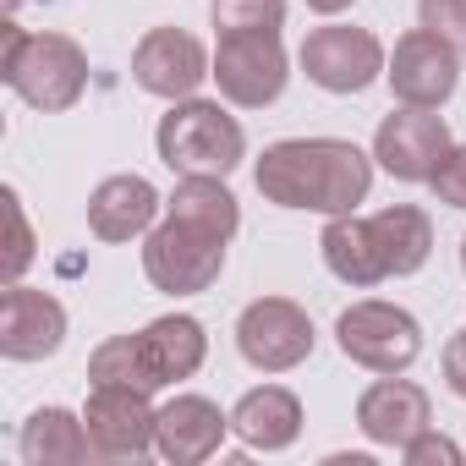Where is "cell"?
<instances>
[{
  "label": "cell",
  "mask_w": 466,
  "mask_h": 466,
  "mask_svg": "<svg viewBox=\"0 0 466 466\" xmlns=\"http://www.w3.org/2000/svg\"><path fill=\"white\" fill-rule=\"evenodd\" d=\"M253 181L280 208L313 214H357L373 187V154L346 137H280L253 165Z\"/></svg>",
  "instance_id": "6da1fadb"
},
{
  "label": "cell",
  "mask_w": 466,
  "mask_h": 466,
  "mask_svg": "<svg viewBox=\"0 0 466 466\" xmlns=\"http://www.w3.org/2000/svg\"><path fill=\"white\" fill-rule=\"evenodd\" d=\"M154 148H159L165 170H176V176H230L248 159V132L230 110H219V99L192 94L159 116Z\"/></svg>",
  "instance_id": "7a4b0ae2"
},
{
  "label": "cell",
  "mask_w": 466,
  "mask_h": 466,
  "mask_svg": "<svg viewBox=\"0 0 466 466\" xmlns=\"http://www.w3.org/2000/svg\"><path fill=\"white\" fill-rule=\"evenodd\" d=\"M0 77H6L34 110L61 116L83 99L88 88V56L72 34H28L6 23V56H0Z\"/></svg>",
  "instance_id": "3957f363"
},
{
  "label": "cell",
  "mask_w": 466,
  "mask_h": 466,
  "mask_svg": "<svg viewBox=\"0 0 466 466\" xmlns=\"http://www.w3.org/2000/svg\"><path fill=\"white\" fill-rule=\"evenodd\" d=\"M225 237H214V230L203 225H187L176 214H165L148 237H143V275L154 291L165 297H198L219 280L225 269Z\"/></svg>",
  "instance_id": "277c9868"
},
{
  "label": "cell",
  "mask_w": 466,
  "mask_h": 466,
  "mask_svg": "<svg viewBox=\"0 0 466 466\" xmlns=\"http://www.w3.org/2000/svg\"><path fill=\"white\" fill-rule=\"evenodd\" d=\"M335 346L346 362H357L368 373H406L422 357V324L406 308L368 297L335 319Z\"/></svg>",
  "instance_id": "5b68a950"
},
{
  "label": "cell",
  "mask_w": 466,
  "mask_h": 466,
  "mask_svg": "<svg viewBox=\"0 0 466 466\" xmlns=\"http://www.w3.org/2000/svg\"><path fill=\"white\" fill-rule=\"evenodd\" d=\"M297 61H302L308 83L324 88V94H362V88H368L373 77H384V66H390L384 45H379L368 28H351V23H324V28H313V34L302 39Z\"/></svg>",
  "instance_id": "8992f818"
},
{
  "label": "cell",
  "mask_w": 466,
  "mask_h": 466,
  "mask_svg": "<svg viewBox=\"0 0 466 466\" xmlns=\"http://www.w3.org/2000/svg\"><path fill=\"white\" fill-rule=\"evenodd\" d=\"M313 340H319L313 319L291 297H258L237 319V351L258 373H291V368H302L313 357Z\"/></svg>",
  "instance_id": "52a82bcc"
},
{
  "label": "cell",
  "mask_w": 466,
  "mask_h": 466,
  "mask_svg": "<svg viewBox=\"0 0 466 466\" xmlns=\"http://www.w3.org/2000/svg\"><path fill=\"white\" fill-rule=\"evenodd\" d=\"M286 45L280 34H219V50H214V83L230 105L242 110H264L286 94Z\"/></svg>",
  "instance_id": "ba28073f"
},
{
  "label": "cell",
  "mask_w": 466,
  "mask_h": 466,
  "mask_svg": "<svg viewBox=\"0 0 466 466\" xmlns=\"http://www.w3.org/2000/svg\"><path fill=\"white\" fill-rule=\"evenodd\" d=\"M208 77H214V61L187 28H148L132 50V83L154 99H170V105L192 99Z\"/></svg>",
  "instance_id": "9c48e42d"
},
{
  "label": "cell",
  "mask_w": 466,
  "mask_h": 466,
  "mask_svg": "<svg viewBox=\"0 0 466 466\" xmlns=\"http://www.w3.org/2000/svg\"><path fill=\"white\" fill-rule=\"evenodd\" d=\"M384 77H390V88H395L400 105L439 110L455 94V83H461V50L450 39L428 34V28H411L406 39H395V56L384 66Z\"/></svg>",
  "instance_id": "30bf717a"
},
{
  "label": "cell",
  "mask_w": 466,
  "mask_h": 466,
  "mask_svg": "<svg viewBox=\"0 0 466 466\" xmlns=\"http://www.w3.org/2000/svg\"><path fill=\"white\" fill-rule=\"evenodd\" d=\"M450 148H455V143H450L444 116L411 110V105H400L395 116H384L379 132H373V159H379L395 181H433Z\"/></svg>",
  "instance_id": "8fae6325"
},
{
  "label": "cell",
  "mask_w": 466,
  "mask_h": 466,
  "mask_svg": "<svg viewBox=\"0 0 466 466\" xmlns=\"http://www.w3.org/2000/svg\"><path fill=\"white\" fill-rule=\"evenodd\" d=\"M154 406L143 390H127V384H94L88 390V406H83V422H88V439H94V455L105 461H137L154 450Z\"/></svg>",
  "instance_id": "7c38bea8"
},
{
  "label": "cell",
  "mask_w": 466,
  "mask_h": 466,
  "mask_svg": "<svg viewBox=\"0 0 466 466\" xmlns=\"http://www.w3.org/2000/svg\"><path fill=\"white\" fill-rule=\"evenodd\" d=\"M66 340V308L50 291H34L23 280L6 286L0 297V357L6 362H39L56 357Z\"/></svg>",
  "instance_id": "4fadbf2b"
},
{
  "label": "cell",
  "mask_w": 466,
  "mask_h": 466,
  "mask_svg": "<svg viewBox=\"0 0 466 466\" xmlns=\"http://www.w3.org/2000/svg\"><path fill=\"white\" fill-rule=\"evenodd\" d=\"M357 428L384 450H406L422 428H433V400L422 384L379 373V384H368L357 395Z\"/></svg>",
  "instance_id": "5bb4252c"
},
{
  "label": "cell",
  "mask_w": 466,
  "mask_h": 466,
  "mask_svg": "<svg viewBox=\"0 0 466 466\" xmlns=\"http://www.w3.org/2000/svg\"><path fill=\"white\" fill-rule=\"evenodd\" d=\"M225 433H237V428H230V417L208 395H176L154 417V450L170 466H198V461L219 455Z\"/></svg>",
  "instance_id": "9a60e30c"
},
{
  "label": "cell",
  "mask_w": 466,
  "mask_h": 466,
  "mask_svg": "<svg viewBox=\"0 0 466 466\" xmlns=\"http://www.w3.org/2000/svg\"><path fill=\"white\" fill-rule=\"evenodd\" d=\"M165 208V198L154 192V181L143 176H105L88 192V230L99 242H132L154 230V214Z\"/></svg>",
  "instance_id": "2e32d148"
},
{
  "label": "cell",
  "mask_w": 466,
  "mask_h": 466,
  "mask_svg": "<svg viewBox=\"0 0 466 466\" xmlns=\"http://www.w3.org/2000/svg\"><path fill=\"white\" fill-rule=\"evenodd\" d=\"M230 428H237V439L248 450H291L302 439V400L286 390V384H258L237 400V411H230Z\"/></svg>",
  "instance_id": "e0dca14e"
},
{
  "label": "cell",
  "mask_w": 466,
  "mask_h": 466,
  "mask_svg": "<svg viewBox=\"0 0 466 466\" xmlns=\"http://www.w3.org/2000/svg\"><path fill=\"white\" fill-rule=\"evenodd\" d=\"M319 248H324L329 275H335V280H346V286H357V291H368V286L390 280V264H384V248H379L373 219H357V214H329V225H324Z\"/></svg>",
  "instance_id": "ac0fdd59"
},
{
  "label": "cell",
  "mask_w": 466,
  "mask_h": 466,
  "mask_svg": "<svg viewBox=\"0 0 466 466\" xmlns=\"http://www.w3.org/2000/svg\"><path fill=\"white\" fill-rule=\"evenodd\" d=\"M137 340H143V357H148L159 390L192 379V373L203 368V357H208V335H203V324H198L192 313H165V319H154Z\"/></svg>",
  "instance_id": "d6986e66"
},
{
  "label": "cell",
  "mask_w": 466,
  "mask_h": 466,
  "mask_svg": "<svg viewBox=\"0 0 466 466\" xmlns=\"http://www.w3.org/2000/svg\"><path fill=\"white\" fill-rule=\"evenodd\" d=\"M94 455L88 422L72 417L66 406H45L23 422V461L28 466H77Z\"/></svg>",
  "instance_id": "ffe728a7"
},
{
  "label": "cell",
  "mask_w": 466,
  "mask_h": 466,
  "mask_svg": "<svg viewBox=\"0 0 466 466\" xmlns=\"http://www.w3.org/2000/svg\"><path fill=\"white\" fill-rule=\"evenodd\" d=\"M165 214H176L187 225H203V230H214V237H225V242L242 230V203L225 187V176H181L176 192L165 198Z\"/></svg>",
  "instance_id": "44dd1931"
},
{
  "label": "cell",
  "mask_w": 466,
  "mask_h": 466,
  "mask_svg": "<svg viewBox=\"0 0 466 466\" xmlns=\"http://www.w3.org/2000/svg\"><path fill=\"white\" fill-rule=\"evenodd\" d=\"M373 230H379V248H384V264L390 275H417L428 258H433V219L417 208V203H390L373 214Z\"/></svg>",
  "instance_id": "7402d4cb"
},
{
  "label": "cell",
  "mask_w": 466,
  "mask_h": 466,
  "mask_svg": "<svg viewBox=\"0 0 466 466\" xmlns=\"http://www.w3.org/2000/svg\"><path fill=\"white\" fill-rule=\"evenodd\" d=\"M88 379H94V384H127V390H143V395L159 390V379H154V368H148L137 335H110V340L88 357Z\"/></svg>",
  "instance_id": "603a6c76"
},
{
  "label": "cell",
  "mask_w": 466,
  "mask_h": 466,
  "mask_svg": "<svg viewBox=\"0 0 466 466\" xmlns=\"http://www.w3.org/2000/svg\"><path fill=\"white\" fill-rule=\"evenodd\" d=\"M208 17H214V34H280L286 0H214Z\"/></svg>",
  "instance_id": "cb8c5ba5"
},
{
  "label": "cell",
  "mask_w": 466,
  "mask_h": 466,
  "mask_svg": "<svg viewBox=\"0 0 466 466\" xmlns=\"http://www.w3.org/2000/svg\"><path fill=\"white\" fill-rule=\"evenodd\" d=\"M417 17H422L428 34H439L455 50H466V0H417Z\"/></svg>",
  "instance_id": "d4e9b609"
},
{
  "label": "cell",
  "mask_w": 466,
  "mask_h": 466,
  "mask_svg": "<svg viewBox=\"0 0 466 466\" xmlns=\"http://www.w3.org/2000/svg\"><path fill=\"white\" fill-rule=\"evenodd\" d=\"M6 214H12V253H6V280H23V269L34 264V237H28V214L23 198L6 187Z\"/></svg>",
  "instance_id": "484cf974"
},
{
  "label": "cell",
  "mask_w": 466,
  "mask_h": 466,
  "mask_svg": "<svg viewBox=\"0 0 466 466\" xmlns=\"http://www.w3.org/2000/svg\"><path fill=\"white\" fill-rule=\"evenodd\" d=\"M400 455H406V466H455L461 461V444L444 439V433H433V428H422Z\"/></svg>",
  "instance_id": "4316f807"
},
{
  "label": "cell",
  "mask_w": 466,
  "mask_h": 466,
  "mask_svg": "<svg viewBox=\"0 0 466 466\" xmlns=\"http://www.w3.org/2000/svg\"><path fill=\"white\" fill-rule=\"evenodd\" d=\"M428 187L439 192V203L466 208V143H455V148L444 154V165H439V176H433Z\"/></svg>",
  "instance_id": "83f0119b"
},
{
  "label": "cell",
  "mask_w": 466,
  "mask_h": 466,
  "mask_svg": "<svg viewBox=\"0 0 466 466\" xmlns=\"http://www.w3.org/2000/svg\"><path fill=\"white\" fill-rule=\"evenodd\" d=\"M444 384H450V395L466 400V329L450 335V346H444Z\"/></svg>",
  "instance_id": "f1b7e54d"
},
{
  "label": "cell",
  "mask_w": 466,
  "mask_h": 466,
  "mask_svg": "<svg viewBox=\"0 0 466 466\" xmlns=\"http://www.w3.org/2000/svg\"><path fill=\"white\" fill-rule=\"evenodd\" d=\"M346 6H357V0H308V12H319V17H340Z\"/></svg>",
  "instance_id": "f546056e"
},
{
  "label": "cell",
  "mask_w": 466,
  "mask_h": 466,
  "mask_svg": "<svg viewBox=\"0 0 466 466\" xmlns=\"http://www.w3.org/2000/svg\"><path fill=\"white\" fill-rule=\"evenodd\" d=\"M461 269H466V237H461Z\"/></svg>",
  "instance_id": "4dcf8cb0"
}]
</instances>
